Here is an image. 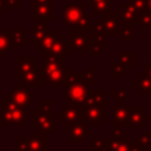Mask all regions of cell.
<instances>
[{"label": "cell", "instance_id": "e0dca14e", "mask_svg": "<svg viewBox=\"0 0 151 151\" xmlns=\"http://www.w3.org/2000/svg\"><path fill=\"white\" fill-rule=\"evenodd\" d=\"M31 19L32 20H52L53 19V5L32 2L31 6Z\"/></svg>", "mask_w": 151, "mask_h": 151}, {"label": "cell", "instance_id": "83f0119b", "mask_svg": "<svg viewBox=\"0 0 151 151\" xmlns=\"http://www.w3.org/2000/svg\"><path fill=\"white\" fill-rule=\"evenodd\" d=\"M117 61L123 66L131 68L134 65V53L132 51H127V52L119 51L117 52Z\"/></svg>", "mask_w": 151, "mask_h": 151}, {"label": "cell", "instance_id": "60d3db41", "mask_svg": "<svg viewBox=\"0 0 151 151\" xmlns=\"http://www.w3.org/2000/svg\"><path fill=\"white\" fill-rule=\"evenodd\" d=\"M150 14H151V0H149V7H147V9H146Z\"/></svg>", "mask_w": 151, "mask_h": 151}, {"label": "cell", "instance_id": "e575fe53", "mask_svg": "<svg viewBox=\"0 0 151 151\" xmlns=\"http://www.w3.org/2000/svg\"><path fill=\"white\" fill-rule=\"evenodd\" d=\"M15 145V151H29V138L17 137Z\"/></svg>", "mask_w": 151, "mask_h": 151}, {"label": "cell", "instance_id": "5b68a950", "mask_svg": "<svg viewBox=\"0 0 151 151\" xmlns=\"http://www.w3.org/2000/svg\"><path fill=\"white\" fill-rule=\"evenodd\" d=\"M64 132L68 133V143L71 144H83L91 138V126L84 120L64 124Z\"/></svg>", "mask_w": 151, "mask_h": 151}, {"label": "cell", "instance_id": "484cf974", "mask_svg": "<svg viewBox=\"0 0 151 151\" xmlns=\"http://www.w3.org/2000/svg\"><path fill=\"white\" fill-rule=\"evenodd\" d=\"M11 45L12 46H26L27 45V32L22 29L21 25H17L14 29H12L11 35Z\"/></svg>", "mask_w": 151, "mask_h": 151}, {"label": "cell", "instance_id": "8992f818", "mask_svg": "<svg viewBox=\"0 0 151 151\" xmlns=\"http://www.w3.org/2000/svg\"><path fill=\"white\" fill-rule=\"evenodd\" d=\"M31 126L37 129L39 132L50 133L53 129L58 127V122L53 120V111L40 112L38 110H33L31 112Z\"/></svg>", "mask_w": 151, "mask_h": 151}, {"label": "cell", "instance_id": "ffe728a7", "mask_svg": "<svg viewBox=\"0 0 151 151\" xmlns=\"http://www.w3.org/2000/svg\"><path fill=\"white\" fill-rule=\"evenodd\" d=\"M133 88L140 96H151V78L145 72H140L133 79Z\"/></svg>", "mask_w": 151, "mask_h": 151}, {"label": "cell", "instance_id": "2e32d148", "mask_svg": "<svg viewBox=\"0 0 151 151\" xmlns=\"http://www.w3.org/2000/svg\"><path fill=\"white\" fill-rule=\"evenodd\" d=\"M117 14L119 15L123 25H137V21L139 19L140 13L127 1L123 4V6L117 11Z\"/></svg>", "mask_w": 151, "mask_h": 151}, {"label": "cell", "instance_id": "d6a6232c", "mask_svg": "<svg viewBox=\"0 0 151 151\" xmlns=\"http://www.w3.org/2000/svg\"><path fill=\"white\" fill-rule=\"evenodd\" d=\"M8 8H21V0H0V14Z\"/></svg>", "mask_w": 151, "mask_h": 151}, {"label": "cell", "instance_id": "8d00e7d4", "mask_svg": "<svg viewBox=\"0 0 151 151\" xmlns=\"http://www.w3.org/2000/svg\"><path fill=\"white\" fill-rule=\"evenodd\" d=\"M140 14L145 12L149 7V0H127Z\"/></svg>", "mask_w": 151, "mask_h": 151}, {"label": "cell", "instance_id": "cb8c5ba5", "mask_svg": "<svg viewBox=\"0 0 151 151\" xmlns=\"http://www.w3.org/2000/svg\"><path fill=\"white\" fill-rule=\"evenodd\" d=\"M59 32L58 29H50L46 32L45 37L42 38V40L40 41V44L37 46V50L38 52H41V53H46V52H50L51 48L53 47L57 38L59 37Z\"/></svg>", "mask_w": 151, "mask_h": 151}, {"label": "cell", "instance_id": "9a60e30c", "mask_svg": "<svg viewBox=\"0 0 151 151\" xmlns=\"http://www.w3.org/2000/svg\"><path fill=\"white\" fill-rule=\"evenodd\" d=\"M38 68V59L35 57H17L15 58V78L20 79L26 72Z\"/></svg>", "mask_w": 151, "mask_h": 151}, {"label": "cell", "instance_id": "7402d4cb", "mask_svg": "<svg viewBox=\"0 0 151 151\" xmlns=\"http://www.w3.org/2000/svg\"><path fill=\"white\" fill-rule=\"evenodd\" d=\"M91 5V14L106 15L112 13V0H85Z\"/></svg>", "mask_w": 151, "mask_h": 151}, {"label": "cell", "instance_id": "ac0fdd59", "mask_svg": "<svg viewBox=\"0 0 151 151\" xmlns=\"http://www.w3.org/2000/svg\"><path fill=\"white\" fill-rule=\"evenodd\" d=\"M48 133L32 132L29 136V151H48Z\"/></svg>", "mask_w": 151, "mask_h": 151}, {"label": "cell", "instance_id": "f546056e", "mask_svg": "<svg viewBox=\"0 0 151 151\" xmlns=\"http://www.w3.org/2000/svg\"><path fill=\"white\" fill-rule=\"evenodd\" d=\"M74 27H76L74 29L80 31V32H90V31L92 29V24H91V13H90V14L85 13V14L80 18V20L77 22V25H76Z\"/></svg>", "mask_w": 151, "mask_h": 151}, {"label": "cell", "instance_id": "44dd1931", "mask_svg": "<svg viewBox=\"0 0 151 151\" xmlns=\"http://www.w3.org/2000/svg\"><path fill=\"white\" fill-rule=\"evenodd\" d=\"M20 84L24 86L28 87L29 90H35L39 84H41V67H38L37 70L26 72L25 74L21 76L19 79Z\"/></svg>", "mask_w": 151, "mask_h": 151}, {"label": "cell", "instance_id": "ba28073f", "mask_svg": "<svg viewBox=\"0 0 151 151\" xmlns=\"http://www.w3.org/2000/svg\"><path fill=\"white\" fill-rule=\"evenodd\" d=\"M84 119V107L78 104H65L61 110L58 111V122L70 124L74 122H81Z\"/></svg>", "mask_w": 151, "mask_h": 151}, {"label": "cell", "instance_id": "6da1fadb", "mask_svg": "<svg viewBox=\"0 0 151 151\" xmlns=\"http://www.w3.org/2000/svg\"><path fill=\"white\" fill-rule=\"evenodd\" d=\"M96 77L84 73H71L68 72L63 81V98L70 104L84 105L86 101L91 85L96 84Z\"/></svg>", "mask_w": 151, "mask_h": 151}, {"label": "cell", "instance_id": "30bf717a", "mask_svg": "<svg viewBox=\"0 0 151 151\" xmlns=\"http://www.w3.org/2000/svg\"><path fill=\"white\" fill-rule=\"evenodd\" d=\"M86 9V2L74 5L70 2H65L63 5V19L64 25L68 26H76L77 22L80 20V18L85 14Z\"/></svg>", "mask_w": 151, "mask_h": 151}, {"label": "cell", "instance_id": "9c48e42d", "mask_svg": "<svg viewBox=\"0 0 151 151\" xmlns=\"http://www.w3.org/2000/svg\"><path fill=\"white\" fill-rule=\"evenodd\" d=\"M5 99L13 101L14 104L26 109L32 104L31 90L28 87L24 86L22 84H17L14 86V88L8 94H5Z\"/></svg>", "mask_w": 151, "mask_h": 151}, {"label": "cell", "instance_id": "1f68e13d", "mask_svg": "<svg viewBox=\"0 0 151 151\" xmlns=\"http://www.w3.org/2000/svg\"><path fill=\"white\" fill-rule=\"evenodd\" d=\"M111 98L117 104H123L127 99V90H125V88H112L111 90Z\"/></svg>", "mask_w": 151, "mask_h": 151}, {"label": "cell", "instance_id": "d4e9b609", "mask_svg": "<svg viewBox=\"0 0 151 151\" xmlns=\"http://www.w3.org/2000/svg\"><path fill=\"white\" fill-rule=\"evenodd\" d=\"M51 53L53 54H57L59 57H63V58H67L70 57V53H71V50L68 47V44L67 41L65 40V37L64 35H59L53 45V47L51 48L50 51Z\"/></svg>", "mask_w": 151, "mask_h": 151}, {"label": "cell", "instance_id": "277c9868", "mask_svg": "<svg viewBox=\"0 0 151 151\" xmlns=\"http://www.w3.org/2000/svg\"><path fill=\"white\" fill-rule=\"evenodd\" d=\"M84 119L91 127H100L107 119V106L104 104H84Z\"/></svg>", "mask_w": 151, "mask_h": 151}, {"label": "cell", "instance_id": "f1b7e54d", "mask_svg": "<svg viewBox=\"0 0 151 151\" xmlns=\"http://www.w3.org/2000/svg\"><path fill=\"white\" fill-rule=\"evenodd\" d=\"M111 70H112V73H111L112 79H123L124 76L129 73L130 68L126 66H123L118 61H112L111 63Z\"/></svg>", "mask_w": 151, "mask_h": 151}, {"label": "cell", "instance_id": "ab89813d", "mask_svg": "<svg viewBox=\"0 0 151 151\" xmlns=\"http://www.w3.org/2000/svg\"><path fill=\"white\" fill-rule=\"evenodd\" d=\"M32 2H39V4H48V5H53V0H32Z\"/></svg>", "mask_w": 151, "mask_h": 151}, {"label": "cell", "instance_id": "52a82bcc", "mask_svg": "<svg viewBox=\"0 0 151 151\" xmlns=\"http://www.w3.org/2000/svg\"><path fill=\"white\" fill-rule=\"evenodd\" d=\"M91 42H92V35L91 31L88 32H80L77 29H71L68 32V39L67 44L68 47L72 51H79V52H90L91 50Z\"/></svg>", "mask_w": 151, "mask_h": 151}, {"label": "cell", "instance_id": "836d02e7", "mask_svg": "<svg viewBox=\"0 0 151 151\" xmlns=\"http://www.w3.org/2000/svg\"><path fill=\"white\" fill-rule=\"evenodd\" d=\"M133 142H137L139 145H142L144 149L149 147L151 145V132L146 133H139L133 138Z\"/></svg>", "mask_w": 151, "mask_h": 151}, {"label": "cell", "instance_id": "d590c367", "mask_svg": "<svg viewBox=\"0 0 151 151\" xmlns=\"http://www.w3.org/2000/svg\"><path fill=\"white\" fill-rule=\"evenodd\" d=\"M133 25H123L122 38L124 41H133Z\"/></svg>", "mask_w": 151, "mask_h": 151}, {"label": "cell", "instance_id": "7a4b0ae2", "mask_svg": "<svg viewBox=\"0 0 151 151\" xmlns=\"http://www.w3.org/2000/svg\"><path fill=\"white\" fill-rule=\"evenodd\" d=\"M64 58L51 52L42 53V66H41V84H51L53 90H58L66 74L70 72L68 67L63 66Z\"/></svg>", "mask_w": 151, "mask_h": 151}, {"label": "cell", "instance_id": "f35d334b", "mask_svg": "<svg viewBox=\"0 0 151 151\" xmlns=\"http://www.w3.org/2000/svg\"><path fill=\"white\" fill-rule=\"evenodd\" d=\"M97 72V68L96 67H86L85 68V73L88 74V76H94Z\"/></svg>", "mask_w": 151, "mask_h": 151}, {"label": "cell", "instance_id": "603a6c76", "mask_svg": "<svg viewBox=\"0 0 151 151\" xmlns=\"http://www.w3.org/2000/svg\"><path fill=\"white\" fill-rule=\"evenodd\" d=\"M129 114H130L129 105L126 106L124 104H113L111 106V117H112V122L114 123H120L125 126Z\"/></svg>", "mask_w": 151, "mask_h": 151}, {"label": "cell", "instance_id": "3957f363", "mask_svg": "<svg viewBox=\"0 0 151 151\" xmlns=\"http://www.w3.org/2000/svg\"><path fill=\"white\" fill-rule=\"evenodd\" d=\"M26 111L24 107L14 104L13 101L6 100L5 98L0 100V126L9 127V126H21L26 127Z\"/></svg>", "mask_w": 151, "mask_h": 151}, {"label": "cell", "instance_id": "7c38bea8", "mask_svg": "<svg viewBox=\"0 0 151 151\" xmlns=\"http://www.w3.org/2000/svg\"><path fill=\"white\" fill-rule=\"evenodd\" d=\"M101 29L104 34L107 35H122L123 29V22L119 18V15L116 13H110L106 15H101Z\"/></svg>", "mask_w": 151, "mask_h": 151}, {"label": "cell", "instance_id": "8fae6325", "mask_svg": "<svg viewBox=\"0 0 151 151\" xmlns=\"http://www.w3.org/2000/svg\"><path fill=\"white\" fill-rule=\"evenodd\" d=\"M130 114L125 123V127H144L150 122V116L144 113V105H129Z\"/></svg>", "mask_w": 151, "mask_h": 151}, {"label": "cell", "instance_id": "5bb4252c", "mask_svg": "<svg viewBox=\"0 0 151 151\" xmlns=\"http://www.w3.org/2000/svg\"><path fill=\"white\" fill-rule=\"evenodd\" d=\"M91 35H92V42H91L90 54L93 58H99L107 50L106 35L104 33L94 31V29H91Z\"/></svg>", "mask_w": 151, "mask_h": 151}, {"label": "cell", "instance_id": "74e56055", "mask_svg": "<svg viewBox=\"0 0 151 151\" xmlns=\"http://www.w3.org/2000/svg\"><path fill=\"white\" fill-rule=\"evenodd\" d=\"M144 68H145V73L151 78V63L145 61L144 63Z\"/></svg>", "mask_w": 151, "mask_h": 151}, {"label": "cell", "instance_id": "4316f807", "mask_svg": "<svg viewBox=\"0 0 151 151\" xmlns=\"http://www.w3.org/2000/svg\"><path fill=\"white\" fill-rule=\"evenodd\" d=\"M11 35L12 31H0V58L5 57L6 52L12 47L11 45Z\"/></svg>", "mask_w": 151, "mask_h": 151}, {"label": "cell", "instance_id": "4fadbf2b", "mask_svg": "<svg viewBox=\"0 0 151 151\" xmlns=\"http://www.w3.org/2000/svg\"><path fill=\"white\" fill-rule=\"evenodd\" d=\"M110 151H144V147L139 145L137 142H130L129 138L124 137L120 139L109 138Z\"/></svg>", "mask_w": 151, "mask_h": 151}, {"label": "cell", "instance_id": "4dcf8cb0", "mask_svg": "<svg viewBox=\"0 0 151 151\" xmlns=\"http://www.w3.org/2000/svg\"><path fill=\"white\" fill-rule=\"evenodd\" d=\"M90 142H91L94 151H110L109 138H94V137H91Z\"/></svg>", "mask_w": 151, "mask_h": 151}, {"label": "cell", "instance_id": "d6986e66", "mask_svg": "<svg viewBox=\"0 0 151 151\" xmlns=\"http://www.w3.org/2000/svg\"><path fill=\"white\" fill-rule=\"evenodd\" d=\"M47 22L48 20L45 19H39L37 20V24H33L31 26V45L37 47L40 41L42 40V38L46 34V27H47Z\"/></svg>", "mask_w": 151, "mask_h": 151}]
</instances>
